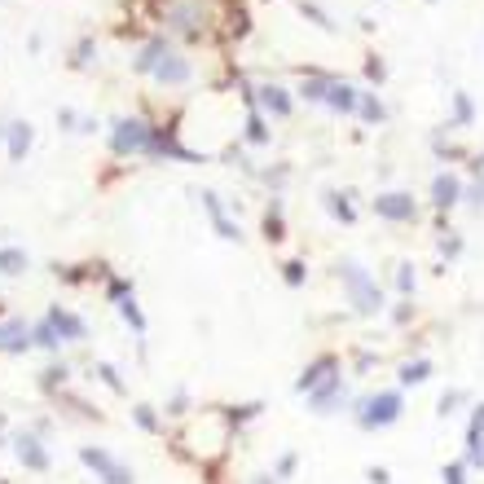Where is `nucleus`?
I'll use <instances>...</instances> for the list:
<instances>
[{"label":"nucleus","mask_w":484,"mask_h":484,"mask_svg":"<svg viewBox=\"0 0 484 484\" xmlns=\"http://www.w3.org/2000/svg\"><path fill=\"white\" fill-rule=\"evenodd\" d=\"M155 80H159V84H185V80H190V66H185L181 58L168 53V58L155 66Z\"/></svg>","instance_id":"9"},{"label":"nucleus","mask_w":484,"mask_h":484,"mask_svg":"<svg viewBox=\"0 0 484 484\" xmlns=\"http://www.w3.org/2000/svg\"><path fill=\"white\" fill-rule=\"evenodd\" d=\"M445 484H467V467L463 463H449L445 467Z\"/></svg>","instance_id":"29"},{"label":"nucleus","mask_w":484,"mask_h":484,"mask_svg":"<svg viewBox=\"0 0 484 484\" xmlns=\"http://www.w3.org/2000/svg\"><path fill=\"white\" fill-rule=\"evenodd\" d=\"M119 313L128 317V321H133L137 330H145V321H141V313H137V304H133V295H123V299H119Z\"/></svg>","instance_id":"28"},{"label":"nucleus","mask_w":484,"mask_h":484,"mask_svg":"<svg viewBox=\"0 0 484 484\" xmlns=\"http://www.w3.org/2000/svg\"><path fill=\"white\" fill-rule=\"evenodd\" d=\"M264 234H269L273 242L282 238V202H277V198L269 202V212H264Z\"/></svg>","instance_id":"19"},{"label":"nucleus","mask_w":484,"mask_h":484,"mask_svg":"<svg viewBox=\"0 0 484 484\" xmlns=\"http://www.w3.org/2000/svg\"><path fill=\"white\" fill-rule=\"evenodd\" d=\"M396 287H401L405 295L414 291V269H410V264H401V273H396Z\"/></svg>","instance_id":"30"},{"label":"nucleus","mask_w":484,"mask_h":484,"mask_svg":"<svg viewBox=\"0 0 484 484\" xmlns=\"http://www.w3.org/2000/svg\"><path fill=\"white\" fill-rule=\"evenodd\" d=\"M260 106L269 110V115H291V97H287V88H277V84H269V88H260Z\"/></svg>","instance_id":"11"},{"label":"nucleus","mask_w":484,"mask_h":484,"mask_svg":"<svg viewBox=\"0 0 484 484\" xmlns=\"http://www.w3.org/2000/svg\"><path fill=\"white\" fill-rule=\"evenodd\" d=\"M202 207H207V212H212V220H216V234H220V238H238V225H229V216L220 212V198H216L212 190H207V194H202Z\"/></svg>","instance_id":"13"},{"label":"nucleus","mask_w":484,"mask_h":484,"mask_svg":"<svg viewBox=\"0 0 484 484\" xmlns=\"http://www.w3.org/2000/svg\"><path fill=\"white\" fill-rule=\"evenodd\" d=\"M251 484H273V480H264V475H260V480H251Z\"/></svg>","instance_id":"40"},{"label":"nucleus","mask_w":484,"mask_h":484,"mask_svg":"<svg viewBox=\"0 0 484 484\" xmlns=\"http://www.w3.org/2000/svg\"><path fill=\"white\" fill-rule=\"evenodd\" d=\"M471 202H475V207L484 202V181H475V190H471Z\"/></svg>","instance_id":"39"},{"label":"nucleus","mask_w":484,"mask_h":484,"mask_svg":"<svg viewBox=\"0 0 484 484\" xmlns=\"http://www.w3.org/2000/svg\"><path fill=\"white\" fill-rule=\"evenodd\" d=\"M247 137H251V141H269V128H264V119H260L256 110H251V119H247Z\"/></svg>","instance_id":"26"},{"label":"nucleus","mask_w":484,"mask_h":484,"mask_svg":"<svg viewBox=\"0 0 484 484\" xmlns=\"http://www.w3.org/2000/svg\"><path fill=\"white\" fill-rule=\"evenodd\" d=\"M5 133H9V159L18 163V159L31 150V123H9Z\"/></svg>","instance_id":"12"},{"label":"nucleus","mask_w":484,"mask_h":484,"mask_svg":"<svg viewBox=\"0 0 484 484\" xmlns=\"http://www.w3.org/2000/svg\"><path fill=\"white\" fill-rule=\"evenodd\" d=\"M168 58V40H150L145 44V53L137 58V71H150V75H155V66Z\"/></svg>","instance_id":"17"},{"label":"nucleus","mask_w":484,"mask_h":484,"mask_svg":"<svg viewBox=\"0 0 484 484\" xmlns=\"http://www.w3.org/2000/svg\"><path fill=\"white\" fill-rule=\"evenodd\" d=\"M458 194H463V185H458V176H449V172L431 181V202H436V207H453Z\"/></svg>","instance_id":"8"},{"label":"nucleus","mask_w":484,"mask_h":484,"mask_svg":"<svg viewBox=\"0 0 484 484\" xmlns=\"http://www.w3.org/2000/svg\"><path fill=\"white\" fill-rule=\"evenodd\" d=\"M326 207L335 212L339 220H352V207H348V202H344V194H326Z\"/></svg>","instance_id":"27"},{"label":"nucleus","mask_w":484,"mask_h":484,"mask_svg":"<svg viewBox=\"0 0 484 484\" xmlns=\"http://www.w3.org/2000/svg\"><path fill=\"white\" fill-rule=\"evenodd\" d=\"M18 458H22L27 467H36V471H44V467H48V453H44L31 436H22V441H18Z\"/></svg>","instance_id":"16"},{"label":"nucleus","mask_w":484,"mask_h":484,"mask_svg":"<svg viewBox=\"0 0 484 484\" xmlns=\"http://www.w3.org/2000/svg\"><path fill=\"white\" fill-rule=\"evenodd\" d=\"M458 401H463V392H445V396H441V414H453Z\"/></svg>","instance_id":"34"},{"label":"nucleus","mask_w":484,"mask_h":484,"mask_svg":"<svg viewBox=\"0 0 484 484\" xmlns=\"http://www.w3.org/2000/svg\"><path fill=\"white\" fill-rule=\"evenodd\" d=\"M374 212L383 216V220H414V198L410 194H383V198H374Z\"/></svg>","instance_id":"5"},{"label":"nucleus","mask_w":484,"mask_h":484,"mask_svg":"<svg viewBox=\"0 0 484 484\" xmlns=\"http://www.w3.org/2000/svg\"><path fill=\"white\" fill-rule=\"evenodd\" d=\"M58 339H62V335L53 330V321H40V326H36V344H40V348H58Z\"/></svg>","instance_id":"23"},{"label":"nucleus","mask_w":484,"mask_h":484,"mask_svg":"<svg viewBox=\"0 0 484 484\" xmlns=\"http://www.w3.org/2000/svg\"><path fill=\"white\" fill-rule=\"evenodd\" d=\"M287 282H291V287H299V282H304V264H299V260H291V264H287Z\"/></svg>","instance_id":"33"},{"label":"nucleus","mask_w":484,"mask_h":484,"mask_svg":"<svg viewBox=\"0 0 484 484\" xmlns=\"http://www.w3.org/2000/svg\"><path fill=\"white\" fill-rule=\"evenodd\" d=\"M27 335H31V330L22 321H9L5 330H0V348H5V352H22V348H27Z\"/></svg>","instance_id":"14"},{"label":"nucleus","mask_w":484,"mask_h":484,"mask_svg":"<svg viewBox=\"0 0 484 484\" xmlns=\"http://www.w3.org/2000/svg\"><path fill=\"white\" fill-rule=\"evenodd\" d=\"M370 480H374V484H388V471H383V467H370Z\"/></svg>","instance_id":"38"},{"label":"nucleus","mask_w":484,"mask_h":484,"mask_svg":"<svg viewBox=\"0 0 484 484\" xmlns=\"http://www.w3.org/2000/svg\"><path fill=\"white\" fill-rule=\"evenodd\" d=\"M295 471V453H282L277 458V475H291Z\"/></svg>","instance_id":"35"},{"label":"nucleus","mask_w":484,"mask_h":484,"mask_svg":"<svg viewBox=\"0 0 484 484\" xmlns=\"http://www.w3.org/2000/svg\"><path fill=\"white\" fill-rule=\"evenodd\" d=\"M88 53H93V44L84 40V44H80V58H75V66H88Z\"/></svg>","instance_id":"37"},{"label":"nucleus","mask_w":484,"mask_h":484,"mask_svg":"<svg viewBox=\"0 0 484 484\" xmlns=\"http://www.w3.org/2000/svg\"><path fill=\"white\" fill-rule=\"evenodd\" d=\"M326 101H330V106H335V110H356V101H361V97H356V88H348V84H330V93H326Z\"/></svg>","instance_id":"15"},{"label":"nucleus","mask_w":484,"mask_h":484,"mask_svg":"<svg viewBox=\"0 0 484 484\" xmlns=\"http://www.w3.org/2000/svg\"><path fill=\"white\" fill-rule=\"evenodd\" d=\"M401 418V392H379L370 401H361V414H356V423L361 427H392Z\"/></svg>","instance_id":"3"},{"label":"nucleus","mask_w":484,"mask_h":484,"mask_svg":"<svg viewBox=\"0 0 484 484\" xmlns=\"http://www.w3.org/2000/svg\"><path fill=\"white\" fill-rule=\"evenodd\" d=\"M110 141H115V155H150L155 150V128L141 119H119Z\"/></svg>","instance_id":"2"},{"label":"nucleus","mask_w":484,"mask_h":484,"mask_svg":"<svg viewBox=\"0 0 484 484\" xmlns=\"http://www.w3.org/2000/svg\"><path fill=\"white\" fill-rule=\"evenodd\" d=\"M326 93H330V80H321V75L304 84V97H309V101H326Z\"/></svg>","instance_id":"25"},{"label":"nucleus","mask_w":484,"mask_h":484,"mask_svg":"<svg viewBox=\"0 0 484 484\" xmlns=\"http://www.w3.org/2000/svg\"><path fill=\"white\" fill-rule=\"evenodd\" d=\"M339 277H344L348 299H352L356 313H379V309H383V291L374 287V277L356 264V260H344V264H339Z\"/></svg>","instance_id":"1"},{"label":"nucleus","mask_w":484,"mask_h":484,"mask_svg":"<svg viewBox=\"0 0 484 484\" xmlns=\"http://www.w3.org/2000/svg\"><path fill=\"white\" fill-rule=\"evenodd\" d=\"M299 9H304V14H309V18L317 22V27H326V31H330V27H335V22H330V18H326V14H321L317 5H299Z\"/></svg>","instance_id":"31"},{"label":"nucleus","mask_w":484,"mask_h":484,"mask_svg":"<svg viewBox=\"0 0 484 484\" xmlns=\"http://www.w3.org/2000/svg\"><path fill=\"white\" fill-rule=\"evenodd\" d=\"M48 321H53V330L62 339H84V321L75 317V313H66V309H53L48 313Z\"/></svg>","instance_id":"10"},{"label":"nucleus","mask_w":484,"mask_h":484,"mask_svg":"<svg viewBox=\"0 0 484 484\" xmlns=\"http://www.w3.org/2000/svg\"><path fill=\"white\" fill-rule=\"evenodd\" d=\"M467 467L484 471V436H467Z\"/></svg>","instance_id":"22"},{"label":"nucleus","mask_w":484,"mask_h":484,"mask_svg":"<svg viewBox=\"0 0 484 484\" xmlns=\"http://www.w3.org/2000/svg\"><path fill=\"white\" fill-rule=\"evenodd\" d=\"M309 401H313V410H317V414H330V410H335V405L344 401V379H339V374H330L321 388L309 392Z\"/></svg>","instance_id":"6"},{"label":"nucleus","mask_w":484,"mask_h":484,"mask_svg":"<svg viewBox=\"0 0 484 484\" xmlns=\"http://www.w3.org/2000/svg\"><path fill=\"white\" fill-rule=\"evenodd\" d=\"M427 374H431V361H414V366L405 361V366H401V383H405V388H414V383H423Z\"/></svg>","instance_id":"18"},{"label":"nucleus","mask_w":484,"mask_h":484,"mask_svg":"<svg viewBox=\"0 0 484 484\" xmlns=\"http://www.w3.org/2000/svg\"><path fill=\"white\" fill-rule=\"evenodd\" d=\"M467 436H484V405H475V414H471V431Z\"/></svg>","instance_id":"32"},{"label":"nucleus","mask_w":484,"mask_h":484,"mask_svg":"<svg viewBox=\"0 0 484 484\" xmlns=\"http://www.w3.org/2000/svg\"><path fill=\"white\" fill-rule=\"evenodd\" d=\"M137 423H141L145 431H155V414H150V410H145V405H137Z\"/></svg>","instance_id":"36"},{"label":"nucleus","mask_w":484,"mask_h":484,"mask_svg":"<svg viewBox=\"0 0 484 484\" xmlns=\"http://www.w3.org/2000/svg\"><path fill=\"white\" fill-rule=\"evenodd\" d=\"M335 370H339V361H335V356H317V361H313L309 370L299 374V383H295V388H299V392H313V388H321V383H326V379L335 374Z\"/></svg>","instance_id":"7"},{"label":"nucleus","mask_w":484,"mask_h":484,"mask_svg":"<svg viewBox=\"0 0 484 484\" xmlns=\"http://www.w3.org/2000/svg\"><path fill=\"white\" fill-rule=\"evenodd\" d=\"M356 106H361V115H366L370 123H374V119H383V101H379V97H370V93H366L361 101H356Z\"/></svg>","instance_id":"24"},{"label":"nucleus","mask_w":484,"mask_h":484,"mask_svg":"<svg viewBox=\"0 0 484 484\" xmlns=\"http://www.w3.org/2000/svg\"><path fill=\"white\" fill-rule=\"evenodd\" d=\"M80 458H84V463H88L101 480H106V484H133V471H128V467H119L110 453H101V449H84Z\"/></svg>","instance_id":"4"},{"label":"nucleus","mask_w":484,"mask_h":484,"mask_svg":"<svg viewBox=\"0 0 484 484\" xmlns=\"http://www.w3.org/2000/svg\"><path fill=\"white\" fill-rule=\"evenodd\" d=\"M22 269H27L22 251H0V273H22Z\"/></svg>","instance_id":"21"},{"label":"nucleus","mask_w":484,"mask_h":484,"mask_svg":"<svg viewBox=\"0 0 484 484\" xmlns=\"http://www.w3.org/2000/svg\"><path fill=\"white\" fill-rule=\"evenodd\" d=\"M475 119V110H471V97L467 93H453V123L463 128V123H471Z\"/></svg>","instance_id":"20"}]
</instances>
